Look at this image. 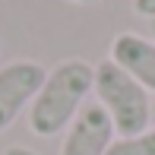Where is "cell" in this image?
<instances>
[{
  "label": "cell",
  "instance_id": "1",
  "mask_svg": "<svg viewBox=\"0 0 155 155\" xmlns=\"http://www.w3.org/2000/svg\"><path fill=\"white\" fill-rule=\"evenodd\" d=\"M95 67L82 57L60 60L57 67L48 70L35 101L29 104V130L41 139H51L57 133H67V127L76 120L92 95Z\"/></svg>",
  "mask_w": 155,
  "mask_h": 155
},
{
  "label": "cell",
  "instance_id": "2",
  "mask_svg": "<svg viewBox=\"0 0 155 155\" xmlns=\"http://www.w3.org/2000/svg\"><path fill=\"white\" fill-rule=\"evenodd\" d=\"M92 95H95L98 108L108 114V120H111V127H114L117 139L139 136V133L149 130L152 98H149V92H146L130 73H124L114 60L95 63Z\"/></svg>",
  "mask_w": 155,
  "mask_h": 155
},
{
  "label": "cell",
  "instance_id": "3",
  "mask_svg": "<svg viewBox=\"0 0 155 155\" xmlns=\"http://www.w3.org/2000/svg\"><path fill=\"white\" fill-rule=\"evenodd\" d=\"M48 70L38 60H10L0 67V133L19 120L22 111L35 101Z\"/></svg>",
  "mask_w": 155,
  "mask_h": 155
},
{
  "label": "cell",
  "instance_id": "4",
  "mask_svg": "<svg viewBox=\"0 0 155 155\" xmlns=\"http://www.w3.org/2000/svg\"><path fill=\"white\" fill-rule=\"evenodd\" d=\"M114 127L108 114L98 108V101H86V108L76 114V120L67 127V136L60 143V155H104L114 143Z\"/></svg>",
  "mask_w": 155,
  "mask_h": 155
},
{
  "label": "cell",
  "instance_id": "5",
  "mask_svg": "<svg viewBox=\"0 0 155 155\" xmlns=\"http://www.w3.org/2000/svg\"><path fill=\"white\" fill-rule=\"evenodd\" d=\"M108 60H114L124 73H130L146 92L155 95V41L136 32H120L111 41Z\"/></svg>",
  "mask_w": 155,
  "mask_h": 155
},
{
  "label": "cell",
  "instance_id": "6",
  "mask_svg": "<svg viewBox=\"0 0 155 155\" xmlns=\"http://www.w3.org/2000/svg\"><path fill=\"white\" fill-rule=\"evenodd\" d=\"M104 155H155V127H149V130L139 133V136L114 139Z\"/></svg>",
  "mask_w": 155,
  "mask_h": 155
},
{
  "label": "cell",
  "instance_id": "7",
  "mask_svg": "<svg viewBox=\"0 0 155 155\" xmlns=\"http://www.w3.org/2000/svg\"><path fill=\"white\" fill-rule=\"evenodd\" d=\"M133 10L143 19H155V0H133Z\"/></svg>",
  "mask_w": 155,
  "mask_h": 155
},
{
  "label": "cell",
  "instance_id": "8",
  "mask_svg": "<svg viewBox=\"0 0 155 155\" xmlns=\"http://www.w3.org/2000/svg\"><path fill=\"white\" fill-rule=\"evenodd\" d=\"M0 155H38L35 149H29V146H6Z\"/></svg>",
  "mask_w": 155,
  "mask_h": 155
},
{
  "label": "cell",
  "instance_id": "9",
  "mask_svg": "<svg viewBox=\"0 0 155 155\" xmlns=\"http://www.w3.org/2000/svg\"><path fill=\"white\" fill-rule=\"evenodd\" d=\"M70 3H79V6H92V3H101V0H70Z\"/></svg>",
  "mask_w": 155,
  "mask_h": 155
},
{
  "label": "cell",
  "instance_id": "10",
  "mask_svg": "<svg viewBox=\"0 0 155 155\" xmlns=\"http://www.w3.org/2000/svg\"><path fill=\"white\" fill-rule=\"evenodd\" d=\"M149 32H152V41H155V19H149Z\"/></svg>",
  "mask_w": 155,
  "mask_h": 155
},
{
  "label": "cell",
  "instance_id": "11",
  "mask_svg": "<svg viewBox=\"0 0 155 155\" xmlns=\"http://www.w3.org/2000/svg\"><path fill=\"white\" fill-rule=\"evenodd\" d=\"M152 114H155V101H152Z\"/></svg>",
  "mask_w": 155,
  "mask_h": 155
}]
</instances>
